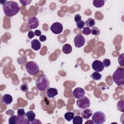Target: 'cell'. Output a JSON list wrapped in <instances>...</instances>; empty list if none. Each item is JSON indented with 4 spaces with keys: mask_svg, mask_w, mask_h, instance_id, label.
<instances>
[{
    "mask_svg": "<svg viewBox=\"0 0 124 124\" xmlns=\"http://www.w3.org/2000/svg\"><path fill=\"white\" fill-rule=\"evenodd\" d=\"M2 8L5 15L8 17L14 16L20 11L18 4L14 1H7Z\"/></svg>",
    "mask_w": 124,
    "mask_h": 124,
    "instance_id": "6da1fadb",
    "label": "cell"
},
{
    "mask_svg": "<svg viewBox=\"0 0 124 124\" xmlns=\"http://www.w3.org/2000/svg\"><path fill=\"white\" fill-rule=\"evenodd\" d=\"M49 81L45 75L40 76L36 81V87L40 91H45L49 88Z\"/></svg>",
    "mask_w": 124,
    "mask_h": 124,
    "instance_id": "7a4b0ae2",
    "label": "cell"
},
{
    "mask_svg": "<svg viewBox=\"0 0 124 124\" xmlns=\"http://www.w3.org/2000/svg\"><path fill=\"white\" fill-rule=\"evenodd\" d=\"M112 78L114 82L120 86L124 84V69L123 68H118L112 75Z\"/></svg>",
    "mask_w": 124,
    "mask_h": 124,
    "instance_id": "3957f363",
    "label": "cell"
},
{
    "mask_svg": "<svg viewBox=\"0 0 124 124\" xmlns=\"http://www.w3.org/2000/svg\"><path fill=\"white\" fill-rule=\"evenodd\" d=\"M26 69L27 72L31 75H35L39 71L38 64L33 61H30L26 63Z\"/></svg>",
    "mask_w": 124,
    "mask_h": 124,
    "instance_id": "277c9868",
    "label": "cell"
},
{
    "mask_svg": "<svg viewBox=\"0 0 124 124\" xmlns=\"http://www.w3.org/2000/svg\"><path fill=\"white\" fill-rule=\"evenodd\" d=\"M106 119L105 113L100 111L95 112L92 116V121L96 124H103L105 122Z\"/></svg>",
    "mask_w": 124,
    "mask_h": 124,
    "instance_id": "5b68a950",
    "label": "cell"
},
{
    "mask_svg": "<svg viewBox=\"0 0 124 124\" xmlns=\"http://www.w3.org/2000/svg\"><path fill=\"white\" fill-rule=\"evenodd\" d=\"M77 104L78 108L82 109H86L90 106L91 102L90 99L86 96H83L77 101Z\"/></svg>",
    "mask_w": 124,
    "mask_h": 124,
    "instance_id": "8992f818",
    "label": "cell"
},
{
    "mask_svg": "<svg viewBox=\"0 0 124 124\" xmlns=\"http://www.w3.org/2000/svg\"><path fill=\"white\" fill-rule=\"evenodd\" d=\"M50 29L53 33L58 34L62 32L63 30V26L61 23L56 22L52 24L50 26Z\"/></svg>",
    "mask_w": 124,
    "mask_h": 124,
    "instance_id": "52a82bcc",
    "label": "cell"
},
{
    "mask_svg": "<svg viewBox=\"0 0 124 124\" xmlns=\"http://www.w3.org/2000/svg\"><path fill=\"white\" fill-rule=\"evenodd\" d=\"M74 42L75 46L77 48H80L83 46L85 43V39L83 36L82 35H76L74 39Z\"/></svg>",
    "mask_w": 124,
    "mask_h": 124,
    "instance_id": "ba28073f",
    "label": "cell"
},
{
    "mask_svg": "<svg viewBox=\"0 0 124 124\" xmlns=\"http://www.w3.org/2000/svg\"><path fill=\"white\" fill-rule=\"evenodd\" d=\"M28 25L30 28L34 29L39 26V19L35 16H31L28 18Z\"/></svg>",
    "mask_w": 124,
    "mask_h": 124,
    "instance_id": "9c48e42d",
    "label": "cell"
},
{
    "mask_svg": "<svg viewBox=\"0 0 124 124\" xmlns=\"http://www.w3.org/2000/svg\"><path fill=\"white\" fill-rule=\"evenodd\" d=\"M92 67L93 70L97 72H102L104 69V66L103 65L102 62L98 60H95L93 62Z\"/></svg>",
    "mask_w": 124,
    "mask_h": 124,
    "instance_id": "30bf717a",
    "label": "cell"
},
{
    "mask_svg": "<svg viewBox=\"0 0 124 124\" xmlns=\"http://www.w3.org/2000/svg\"><path fill=\"white\" fill-rule=\"evenodd\" d=\"M85 93L84 90L80 87H77L73 92V95L75 98L79 99L84 96Z\"/></svg>",
    "mask_w": 124,
    "mask_h": 124,
    "instance_id": "8fae6325",
    "label": "cell"
},
{
    "mask_svg": "<svg viewBox=\"0 0 124 124\" xmlns=\"http://www.w3.org/2000/svg\"><path fill=\"white\" fill-rule=\"evenodd\" d=\"M17 122H16V124H29L31 122L28 120L27 119L26 114H24L23 115H17Z\"/></svg>",
    "mask_w": 124,
    "mask_h": 124,
    "instance_id": "7c38bea8",
    "label": "cell"
},
{
    "mask_svg": "<svg viewBox=\"0 0 124 124\" xmlns=\"http://www.w3.org/2000/svg\"><path fill=\"white\" fill-rule=\"evenodd\" d=\"M31 48L37 51L39 50L41 47V44L40 42L37 40V39H33L31 41Z\"/></svg>",
    "mask_w": 124,
    "mask_h": 124,
    "instance_id": "4fadbf2b",
    "label": "cell"
},
{
    "mask_svg": "<svg viewBox=\"0 0 124 124\" xmlns=\"http://www.w3.org/2000/svg\"><path fill=\"white\" fill-rule=\"evenodd\" d=\"M2 102L5 105H9L13 102V97L9 94H4L2 97Z\"/></svg>",
    "mask_w": 124,
    "mask_h": 124,
    "instance_id": "5bb4252c",
    "label": "cell"
},
{
    "mask_svg": "<svg viewBox=\"0 0 124 124\" xmlns=\"http://www.w3.org/2000/svg\"><path fill=\"white\" fill-rule=\"evenodd\" d=\"M58 91L56 88H49L46 91V94L47 96L50 98H53L58 94Z\"/></svg>",
    "mask_w": 124,
    "mask_h": 124,
    "instance_id": "9a60e30c",
    "label": "cell"
},
{
    "mask_svg": "<svg viewBox=\"0 0 124 124\" xmlns=\"http://www.w3.org/2000/svg\"><path fill=\"white\" fill-rule=\"evenodd\" d=\"M81 116L83 119H88L93 114V112L91 109L86 108L81 112Z\"/></svg>",
    "mask_w": 124,
    "mask_h": 124,
    "instance_id": "2e32d148",
    "label": "cell"
},
{
    "mask_svg": "<svg viewBox=\"0 0 124 124\" xmlns=\"http://www.w3.org/2000/svg\"><path fill=\"white\" fill-rule=\"evenodd\" d=\"M26 117H27V119H28V120L30 122H31V123L35 120L36 115L33 111L30 110V111H28L26 113Z\"/></svg>",
    "mask_w": 124,
    "mask_h": 124,
    "instance_id": "e0dca14e",
    "label": "cell"
},
{
    "mask_svg": "<svg viewBox=\"0 0 124 124\" xmlns=\"http://www.w3.org/2000/svg\"><path fill=\"white\" fill-rule=\"evenodd\" d=\"M62 51L63 53L68 54L70 53L72 51V47L69 44H64L62 48Z\"/></svg>",
    "mask_w": 124,
    "mask_h": 124,
    "instance_id": "ac0fdd59",
    "label": "cell"
},
{
    "mask_svg": "<svg viewBox=\"0 0 124 124\" xmlns=\"http://www.w3.org/2000/svg\"><path fill=\"white\" fill-rule=\"evenodd\" d=\"M74 117V114L73 112L71 111H67L64 114V119L67 121H71L72 120H73V118Z\"/></svg>",
    "mask_w": 124,
    "mask_h": 124,
    "instance_id": "d6986e66",
    "label": "cell"
},
{
    "mask_svg": "<svg viewBox=\"0 0 124 124\" xmlns=\"http://www.w3.org/2000/svg\"><path fill=\"white\" fill-rule=\"evenodd\" d=\"M85 24L88 27H93L95 25V20L92 18H88L85 22Z\"/></svg>",
    "mask_w": 124,
    "mask_h": 124,
    "instance_id": "ffe728a7",
    "label": "cell"
},
{
    "mask_svg": "<svg viewBox=\"0 0 124 124\" xmlns=\"http://www.w3.org/2000/svg\"><path fill=\"white\" fill-rule=\"evenodd\" d=\"M91 78L94 80H100L102 78V75L99 74L98 72H94L91 75Z\"/></svg>",
    "mask_w": 124,
    "mask_h": 124,
    "instance_id": "44dd1931",
    "label": "cell"
},
{
    "mask_svg": "<svg viewBox=\"0 0 124 124\" xmlns=\"http://www.w3.org/2000/svg\"><path fill=\"white\" fill-rule=\"evenodd\" d=\"M93 5L96 8H101L104 6L105 4L104 0H94L93 2Z\"/></svg>",
    "mask_w": 124,
    "mask_h": 124,
    "instance_id": "7402d4cb",
    "label": "cell"
},
{
    "mask_svg": "<svg viewBox=\"0 0 124 124\" xmlns=\"http://www.w3.org/2000/svg\"><path fill=\"white\" fill-rule=\"evenodd\" d=\"M83 123V118L79 116H74L73 119L74 124H82Z\"/></svg>",
    "mask_w": 124,
    "mask_h": 124,
    "instance_id": "603a6c76",
    "label": "cell"
},
{
    "mask_svg": "<svg viewBox=\"0 0 124 124\" xmlns=\"http://www.w3.org/2000/svg\"><path fill=\"white\" fill-rule=\"evenodd\" d=\"M117 108L118 110L123 112L124 111V100H120L117 104Z\"/></svg>",
    "mask_w": 124,
    "mask_h": 124,
    "instance_id": "cb8c5ba5",
    "label": "cell"
},
{
    "mask_svg": "<svg viewBox=\"0 0 124 124\" xmlns=\"http://www.w3.org/2000/svg\"><path fill=\"white\" fill-rule=\"evenodd\" d=\"M118 60L119 62V64L121 66H123L124 65V53H122L121 54L119 55Z\"/></svg>",
    "mask_w": 124,
    "mask_h": 124,
    "instance_id": "d4e9b609",
    "label": "cell"
},
{
    "mask_svg": "<svg viewBox=\"0 0 124 124\" xmlns=\"http://www.w3.org/2000/svg\"><path fill=\"white\" fill-rule=\"evenodd\" d=\"M91 33H92L93 35L97 36V35H99V34L100 33V31L98 28H97L96 27H93L91 29Z\"/></svg>",
    "mask_w": 124,
    "mask_h": 124,
    "instance_id": "484cf974",
    "label": "cell"
},
{
    "mask_svg": "<svg viewBox=\"0 0 124 124\" xmlns=\"http://www.w3.org/2000/svg\"><path fill=\"white\" fill-rule=\"evenodd\" d=\"M17 122V116L14 115L11 116L9 119V124H16Z\"/></svg>",
    "mask_w": 124,
    "mask_h": 124,
    "instance_id": "4316f807",
    "label": "cell"
},
{
    "mask_svg": "<svg viewBox=\"0 0 124 124\" xmlns=\"http://www.w3.org/2000/svg\"><path fill=\"white\" fill-rule=\"evenodd\" d=\"M20 90L24 92H27L29 90V87L26 83H24L20 86Z\"/></svg>",
    "mask_w": 124,
    "mask_h": 124,
    "instance_id": "83f0119b",
    "label": "cell"
},
{
    "mask_svg": "<svg viewBox=\"0 0 124 124\" xmlns=\"http://www.w3.org/2000/svg\"><path fill=\"white\" fill-rule=\"evenodd\" d=\"M76 24H77V28L78 29H83L84 28V26H85V22L83 21V20H80L78 22H76Z\"/></svg>",
    "mask_w": 124,
    "mask_h": 124,
    "instance_id": "f1b7e54d",
    "label": "cell"
},
{
    "mask_svg": "<svg viewBox=\"0 0 124 124\" xmlns=\"http://www.w3.org/2000/svg\"><path fill=\"white\" fill-rule=\"evenodd\" d=\"M103 65L105 67H108L110 65V61L109 59H105L103 60V61L102 62Z\"/></svg>",
    "mask_w": 124,
    "mask_h": 124,
    "instance_id": "f546056e",
    "label": "cell"
},
{
    "mask_svg": "<svg viewBox=\"0 0 124 124\" xmlns=\"http://www.w3.org/2000/svg\"><path fill=\"white\" fill-rule=\"evenodd\" d=\"M82 33L85 35H89L91 33V30L89 27H84L83 29Z\"/></svg>",
    "mask_w": 124,
    "mask_h": 124,
    "instance_id": "4dcf8cb0",
    "label": "cell"
},
{
    "mask_svg": "<svg viewBox=\"0 0 124 124\" xmlns=\"http://www.w3.org/2000/svg\"><path fill=\"white\" fill-rule=\"evenodd\" d=\"M32 1L31 0H20L19 2L24 6H26L30 4Z\"/></svg>",
    "mask_w": 124,
    "mask_h": 124,
    "instance_id": "1f68e13d",
    "label": "cell"
},
{
    "mask_svg": "<svg viewBox=\"0 0 124 124\" xmlns=\"http://www.w3.org/2000/svg\"><path fill=\"white\" fill-rule=\"evenodd\" d=\"M17 113V115H23L24 114H26V113L25 112V110L24 108L18 109Z\"/></svg>",
    "mask_w": 124,
    "mask_h": 124,
    "instance_id": "d6a6232c",
    "label": "cell"
},
{
    "mask_svg": "<svg viewBox=\"0 0 124 124\" xmlns=\"http://www.w3.org/2000/svg\"><path fill=\"white\" fill-rule=\"evenodd\" d=\"M81 20V16L80 15L77 14L75 15V16L74 17V20L75 22H77L80 21Z\"/></svg>",
    "mask_w": 124,
    "mask_h": 124,
    "instance_id": "836d02e7",
    "label": "cell"
},
{
    "mask_svg": "<svg viewBox=\"0 0 124 124\" xmlns=\"http://www.w3.org/2000/svg\"><path fill=\"white\" fill-rule=\"evenodd\" d=\"M34 33L32 31H30L28 32V37L30 38V39H31L34 36Z\"/></svg>",
    "mask_w": 124,
    "mask_h": 124,
    "instance_id": "e575fe53",
    "label": "cell"
},
{
    "mask_svg": "<svg viewBox=\"0 0 124 124\" xmlns=\"http://www.w3.org/2000/svg\"><path fill=\"white\" fill-rule=\"evenodd\" d=\"M39 40L41 42H44L46 40V37L44 35H41V36H40Z\"/></svg>",
    "mask_w": 124,
    "mask_h": 124,
    "instance_id": "d590c367",
    "label": "cell"
},
{
    "mask_svg": "<svg viewBox=\"0 0 124 124\" xmlns=\"http://www.w3.org/2000/svg\"><path fill=\"white\" fill-rule=\"evenodd\" d=\"M35 35L37 36H39L41 35V31L39 30H36L34 32Z\"/></svg>",
    "mask_w": 124,
    "mask_h": 124,
    "instance_id": "8d00e7d4",
    "label": "cell"
},
{
    "mask_svg": "<svg viewBox=\"0 0 124 124\" xmlns=\"http://www.w3.org/2000/svg\"><path fill=\"white\" fill-rule=\"evenodd\" d=\"M6 0H0V4H1V5H4L5 4V3L6 2Z\"/></svg>",
    "mask_w": 124,
    "mask_h": 124,
    "instance_id": "74e56055",
    "label": "cell"
},
{
    "mask_svg": "<svg viewBox=\"0 0 124 124\" xmlns=\"http://www.w3.org/2000/svg\"><path fill=\"white\" fill-rule=\"evenodd\" d=\"M88 123H91V124H93L94 123H93V121H87L86 123H85V124H88Z\"/></svg>",
    "mask_w": 124,
    "mask_h": 124,
    "instance_id": "f35d334b",
    "label": "cell"
}]
</instances>
